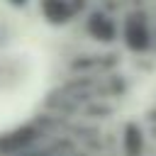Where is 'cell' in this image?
Here are the masks:
<instances>
[]
</instances>
